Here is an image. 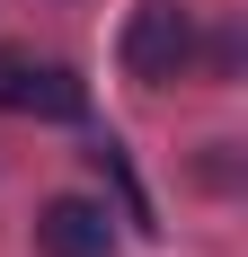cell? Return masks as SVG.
Segmentation results:
<instances>
[{
    "label": "cell",
    "mask_w": 248,
    "mask_h": 257,
    "mask_svg": "<svg viewBox=\"0 0 248 257\" xmlns=\"http://www.w3.org/2000/svg\"><path fill=\"white\" fill-rule=\"evenodd\" d=\"M195 62V9H177V0H142L133 18H124V71L133 80H186Z\"/></svg>",
    "instance_id": "1"
},
{
    "label": "cell",
    "mask_w": 248,
    "mask_h": 257,
    "mask_svg": "<svg viewBox=\"0 0 248 257\" xmlns=\"http://www.w3.org/2000/svg\"><path fill=\"white\" fill-rule=\"evenodd\" d=\"M36 248L45 257H115V222H106V204H89V195H53V204L36 213Z\"/></svg>",
    "instance_id": "2"
},
{
    "label": "cell",
    "mask_w": 248,
    "mask_h": 257,
    "mask_svg": "<svg viewBox=\"0 0 248 257\" xmlns=\"http://www.w3.org/2000/svg\"><path fill=\"white\" fill-rule=\"evenodd\" d=\"M27 115H62V124H80V115H89V89H80V71H36V98H27Z\"/></svg>",
    "instance_id": "3"
},
{
    "label": "cell",
    "mask_w": 248,
    "mask_h": 257,
    "mask_svg": "<svg viewBox=\"0 0 248 257\" xmlns=\"http://www.w3.org/2000/svg\"><path fill=\"white\" fill-rule=\"evenodd\" d=\"M27 98H36V62L0 45V106H9V115H27Z\"/></svg>",
    "instance_id": "4"
}]
</instances>
